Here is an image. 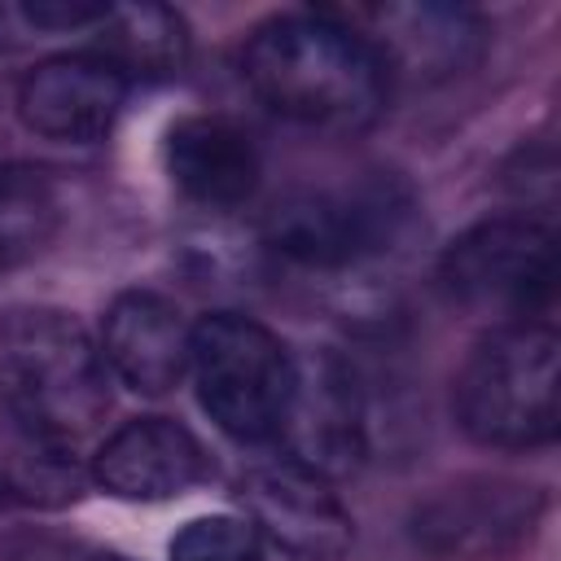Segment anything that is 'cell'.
Masks as SVG:
<instances>
[{
    "label": "cell",
    "instance_id": "obj_9",
    "mask_svg": "<svg viewBox=\"0 0 561 561\" xmlns=\"http://www.w3.org/2000/svg\"><path fill=\"white\" fill-rule=\"evenodd\" d=\"M127 75L105 53H57L26 70L18 114L31 131L66 145L105 140L123 114Z\"/></svg>",
    "mask_w": 561,
    "mask_h": 561
},
{
    "label": "cell",
    "instance_id": "obj_6",
    "mask_svg": "<svg viewBox=\"0 0 561 561\" xmlns=\"http://www.w3.org/2000/svg\"><path fill=\"white\" fill-rule=\"evenodd\" d=\"M408 215V197L390 184L298 188L267 215V245L302 267H346L381 250Z\"/></svg>",
    "mask_w": 561,
    "mask_h": 561
},
{
    "label": "cell",
    "instance_id": "obj_10",
    "mask_svg": "<svg viewBox=\"0 0 561 561\" xmlns=\"http://www.w3.org/2000/svg\"><path fill=\"white\" fill-rule=\"evenodd\" d=\"M206 451L171 416H136L118 425L92 456V478L101 491L127 504H162L193 491L206 478Z\"/></svg>",
    "mask_w": 561,
    "mask_h": 561
},
{
    "label": "cell",
    "instance_id": "obj_4",
    "mask_svg": "<svg viewBox=\"0 0 561 561\" xmlns=\"http://www.w3.org/2000/svg\"><path fill=\"white\" fill-rule=\"evenodd\" d=\"M188 373L197 381V399L206 416L237 443H272L289 390H294V355L289 346L241 311H210L193 324Z\"/></svg>",
    "mask_w": 561,
    "mask_h": 561
},
{
    "label": "cell",
    "instance_id": "obj_15",
    "mask_svg": "<svg viewBox=\"0 0 561 561\" xmlns=\"http://www.w3.org/2000/svg\"><path fill=\"white\" fill-rule=\"evenodd\" d=\"M101 48L105 57L131 79H171L188 61V22L167 4H131L110 9L101 22Z\"/></svg>",
    "mask_w": 561,
    "mask_h": 561
},
{
    "label": "cell",
    "instance_id": "obj_13",
    "mask_svg": "<svg viewBox=\"0 0 561 561\" xmlns=\"http://www.w3.org/2000/svg\"><path fill=\"white\" fill-rule=\"evenodd\" d=\"M171 184L210 210L250 202L259 188V149L224 114H188L167 131L162 145Z\"/></svg>",
    "mask_w": 561,
    "mask_h": 561
},
{
    "label": "cell",
    "instance_id": "obj_18",
    "mask_svg": "<svg viewBox=\"0 0 561 561\" xmlns=\"http://www.w3.org/2000/svg\"><path fill=\"white\" fill-rule=\"evenodd\" d=\"M167 557L171 561H263V535L250 526V517L210 513V517L184 522Z\"/></svg>",
    "mask_w": 561,
    "mask_h": 561
},
{
    "label": "cell",
    "instance_id": "obj_7",
    "mask_svg": "<svg viewBox=\"0 0 561 561\" xmlns=\"http://www.w3.org/2000/svg\"><path fill=\"white\" fill-rule=\"evenodd\" d=\"M276 443H285V460L320 478L351 473L364 460V394L346 359L329 351L294 355V390Z\"/></svg>",
    "mask_w": 561,
    "mask_h": 561
},
{
    "label": "cell",
    "instance_id": "obj_3",
    "mask_svg": "<svg viewBox=\"0 0 561 561\" xmlns=\"http://www.w3.org/2000/svg\"><path fill=\"white\" fill-rule=\"evenodd\" d=\"M460 430L500 451H530L557 438V333L543 320H513L486 333L456 373Z\"/></svg>",
    "mask_w": 561,
    "mask_h": 561
},
{
    "label": "cell",
    "instance_id": "obj_8",
    "mask_svg": "<svg viewBox=\"0 0 561 561\" xmlns=\"http://www.w3.org/2000/svg\"><path fill=\"white\" fill-rule=\"evenodd\" d=\"M241 504L263 539L302 561H337L351 548V513L329 486V478L285 456L241 478Z\"/></svg>",
    "mask_w": 561,
    "mask_h": 561
},
{
    "label": "cell",
    "instance_id": "obj_5",
    "mask_svg": "<svg viewBox=\"0 0 561 561\" xmlns=\"http://www.w3.org/2000/svg\"><path fill=\"white\" fill-rule=\"evenodd\" d=\"M443 289L460 307L539 316L557 289V241L530 215H495L465 228L438 263Z\"/></svg>",
    "mask_w": 561,
    "mask_h": 561
},
{
    "label": "cell",
    "instance_id": "obj_11",
    "mask_svg": "<svg viewBox=\"0 0 561 561\" xmlns=\"http://www.w3.org/2000/svg\"><path fill=\"white\" fill-rule=\"evenodd\" d=\"M188 351L193 329L171 298L153 289H127L110 302L101 324V355L123 386L140 394H167L188 373Z\"/></svg>",
    "mask_w": 561,
    "mask_h": 561
},
{
    "label": "cell",
    "instance_id": "obj_2",
    "mask_svg": "<svg viewBox=\"0 0 561 561\" xmlns=\"http://www.w3.org/2000/svg\"><path fill=\"white\" fill-rule=\"evenodd\" d=\"M0 408L9 421L70 447L101 425L110 408V368L70 311H0Z\"/></svg>",
    "mask_w": 561,
    "mask_h": 561
},
{
    "label": "cell",
    "instance_id": "obj_1",
    "mask_svg": "<svg viewBox=\"0 0 561 561\" xmlns=\"http://www.w3.org/2000/svg\"><path fill=\"white\" fill-rule=\"evenodd\" d=\"M241 75L272 114L320 131L373 127L394 83L377 44L329 13H280L254 26Z\"/></svg>",
    "mask_w": 561,
    "mask_h": 561
},
{
    "label": "cell",
    "instance_id": "obj_16",
    "mask_svg": "<svg viewBox=\"0 0 561 561\" xmlns=\"http://www.w3.org/2000/svg\"><path fill=\"white\" fill-rule=\"evenodd\" d=\"M83 486V469L70 443H57L39 430H26L4 416L0 425V491L22 504H66Z\"/></svg>",
    "mask_w": 561,
    "mask_h": 561
},
{
    "label": "cell",
    "instance_id": "obj_19",
    "mask_svg": "<svg viewBox=\"0 0 561 561\" xmlns=\"http://www.w3.org/2000/svg\"><path fill=\"white\" fill-rule=\"evenodd\" d=\"M92 561H123V557H114V552H101V557H92Z\"/></svg>",
    "mask_w": 561,
    "mask_h": 561
},
{
    "label": "cell",
    "instance_id": "obj_17",
    "mask_svg": "<svg viewBox=\"0 0 561 561\" xmlns=\"http://www.w3.org/2000/svg\"><path fill=\"white\" fill-rule=\"evenodd\" d=\"M61 228V193L44 167H0V267H18L48 250Z\"/></svg>",
    "mask_w": 561,
    "mask_h": 561
},
{
    "label": "cell",
    "instance_id": "obj_14",
    "mask_svg": "<svg viewBox=\"0 0 561 561\" xmlns=\"http://www.w3.org/2000/svg\"><path fill=\"white\" fill-rule=\"evenodd\" d=\"M377 53L390 66V79L399 70L425 75V79H447L460 75L465 66L478 61L486 44V26L473 9L460 4H386L373 13Z\"/></svg>",
    "mask_w": 561,
    "mask_h": 561
},
{
    "label": "cell",
    "instance_id": "obj_12",
    "mask_svg": "<svg viewBox=\"0 0 561 561\" xmlns=\"http://www.w3.org/2000/svg\"><path fill=\"white\" fill-rule=\"evenodd\" d=\"M535 513L539 500L530 495V486L473 478L438 491L416 513V539L447 557H495L530 535Z\"/></svg>",
    "mask_w": 561,
    "mask_h": 561
}]
</instances>
